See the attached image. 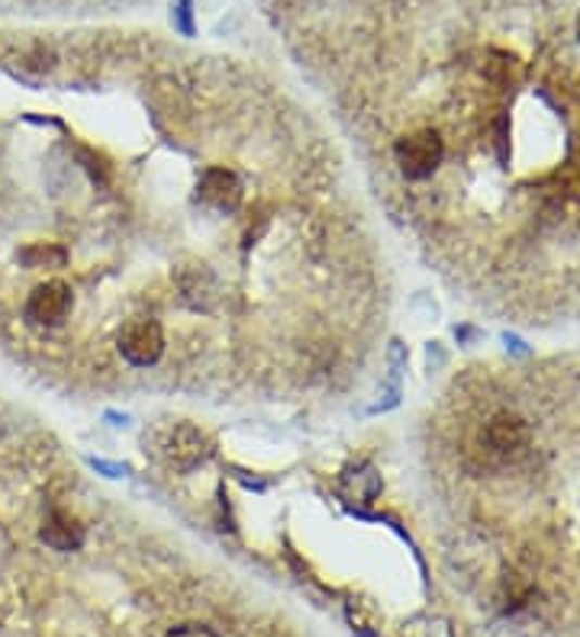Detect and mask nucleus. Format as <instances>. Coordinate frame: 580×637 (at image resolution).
Masks as SVG:
<instances>
[{"label":"nucleus","instance_id":"nucleus-10","mask_svg":"<svg viewBox=\"0 0 580 637\" xmlns=\"http://www.w3.org/2000/svg\"><path fill=\"white\" fill-rule=\"evenodd\" d=\"M168 637H216L210 628H200V625H181V628H175Z\"/></svg>","mask_w":580,"mask_h":637},{"label":"nucleus","instance_id":"nucleus-1","mask_svg":"<svg viewBox=\"0 0 580 637\" xmlns=\"http://www.w3.org/2000/svg\"><path fill=\"white\" fill-rule=\"evenodd\" d=\"M393 165L409 183H432L442 168V139L429 129L419 126L393 142Z\"/></svg>","mask_w":580,"mask_h":637},{"label":"nucleus","instance_id":"nucleus-3","mask_svg":"<svg viewBox=\"0 0 580 637\" xmlns=\"http://www.w3.org/2000/svg\"><path fill=\"white\" fill-rule=\"evenodd\" d=\"M75 306V296H72V286L62 283V280H49V283H39L29 300H26V322L29 326H39V329H55L68 319Z\"/></svg>","mask_w":580,"mask_h":637},{"label":"nucleus","instance_id":"nucleus-2","mask_svg":"<svg viewBox=\"0 0 580 637\" xmlns=\"http://www.w3.org/2000/svg\"><path fill=\"white\" fill-rule=\"evenodd\" d=\"M119 355L133 367H152L165 355V332L155 319H133L119 332Z\"/></svg>","mask_w":580,"mask_h":637},{"label":"nucleus","instance_id":"nucleus-6","mask_svg":"<svg viewBox=\"0 0 580 637\" xmlns=\"http://www.w3.org/2000/svg\"><path fill=\"white\" fill-rule=\"evenodd\" d=\"M178 286H181V296L191 303L193 309H213L216 277L206 271V268H191L188 273H181L178 277Z\"/></svg>","mask_w":580,"mask_h":637},{"label":"nucleus","instance_id":"nucleus-5","mask_svg":"<svg viewBox=\"0 0 580 637\" xmlns=\"http://www.w3.org/2000/svg\"><path fill=\"white\" fill-rule=\"evenodd\" d=\"M165 457L168 463H175L178 470H191L197 463H203L210 457V442L200 429L193 425H178L172 435H168V445H165Z\"/></svg>","mask_w":580,"mask_h":637},{"label":"nucleus","instance_id":"nucleus-8","mask_svg":"<svg viewBox=\"0 0 580 637\" xmlns=\"http://www.w3.org/2000/svg\"><path fill=\"white\" fill-rule=\"evenodd\" d=\"M342 489H345V496H349V499L371 502V499L381 493V476H378L371 467H365V470H352V473L345 476Z\"/></svg>","mask_w":580,"mask_h":637},{"label":"nucleus","instance_id":"nucleus-7","mask_svg":"<svg viewBox=\"0 0 580 637\" xmlns=\"http://www.w3.org/2000/svg\"><path fill=\"white\" fill-rule=\"evenodd\" d=\"M42 542L55 550H75V547L85 542V532L72 522V519H62V515H52L42 528Z\"/></svg>","mask_w":580,"mask_h":637},{"label":"nucleus","instance_id":"nucleus-11","mask_svg":"<svg viewBox=\"0 0 580 637\" xmlns=\"http://www.w3.org/2000/svg\"><path fill=\"white\" fill-rule=\"evenodd\" d=\"M575 36L580 39V10H578V16H575Z\"/></svg>","mask_w":580,"mask_h":637},{"label":"nucleus","instance_id":"nucleus-9","mask_svg":"<svg viewBox=\"0 0 580 637\" xmlns=\"http://www.w3.org/2000/svg\"><path fill=\"white\" fill-rule=\"evenodd\" d=\"M20 262H23L26 268H62V265L68 262V255H65V249H59V245H42V242H36V245H29V249L20 252Z\"/></svg>","mask_w":580,"mask_h":637},{"label":"nucleus","instance_id":"nucleus-4","mask_svg":"<svg viewBox=\"0 0 580 637\" xmlns=\"http://www.w3.org/2000/svg\"><path fill=\"white\" fill-rule=\"evenodd\" d=\"M197 196L216 213H236L242 206V181L229 168H206L197 183Z\"/></svg>","mask_w":580,"mask_h":637}]
</instances>
